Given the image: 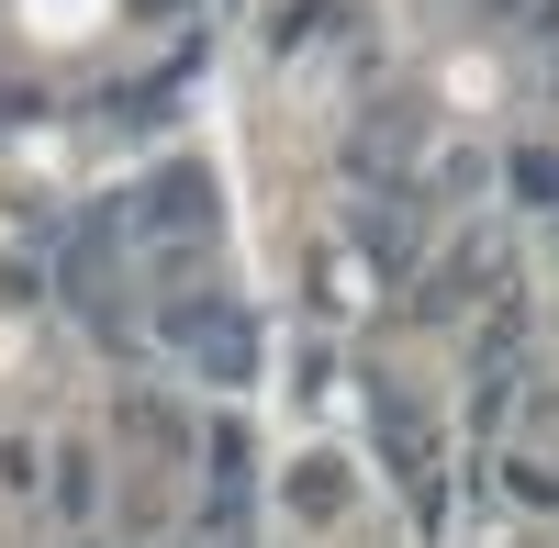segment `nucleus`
Instances as JSON below:
<instances>
[{"mask_svg": "<svg viewBox=\"0 0 559 548\" xmlns=\"http://www.w3.org/2000/svg\"><path fill=\"white\" fill-rule=\"evenodd\" d=\"M481 281H492V247H459L437 281H426V313H459V302H481Z\"/></svg>", "mask_w": 559, "mask_h": 548, "instance_id": "obj_5", "label": "nucleus"}, {"mask_svg": "<svg viewBox=\"0 0 559 548\" xmlns=\"http://www.w3.org/2000/svg\"><path fill=\"white\" fill-rule=\"evenodd\" d=\"M481 12H559V0H481Z\"/></svg>", "mask_w": 559, "mask_h": 548, "instance_id": "obj_10", "label": "nucleus"}, {"mask_svg": "<svg viewBox=\"0 0 559 548\" xmlns=\"http://www.w3.org/2000/svg\"><path fill=\"white\" fill-rule=\"evenodd\" d=\"M123 426H134V437H157V448H191V426H179L168 403H146V392H123Z\"/></svg>", "mask_w": 559, "mask_h": 548, "instance_id": "obj_8", "label": "nucleus"}, {"mask_svg": "<svg viewBox=\"0 0 559 548\" xmlns=\"http://www.w3.org/2000/svg\"><path fill=\"white\" fill-rule=\"evenodd\" d=\"M369 426H381V460H392V481L414 492V515H437V426L414 415L403 392H369Z\"/></svg>", "mask_w": 559, "mask_h": 548, "instance_id": "obj_3", "label": "nucleus"}, {"mask_svg": "<svg viewBox=\"0 0 559 548\" xmlns=\"http://www.w3.org/2000/svg\"><path fill=\"white\" fill-rule=\"evenodd\" d=\"M503 179H515L537 213H559V157H548V146H515V168H503Z\"/></svg>", "mask_w": 559, "mask_h": 548, "instance_id": "obj_6", "label": "nucleus"}, {"mask_svg": "<svg viewBox=\"0 0 559 548\" xmlns=\"http://www.w3.org/2000/svg\"><path fill=\"white\" fill-rule=\"evenodd\" d=\"M157 347L191 381H213V392H247L258 381V313L236 291H157Z\"/></svg>", "mask_w": 559, "mask_h": 548, "instance_id": "obj_1", "label": "nucleus"}, {"mask_svg": "<svg viewBox=\"0 0 559 548\" xmlns=\"http://www.w3.org/2000/svg\"><path fill=\"white\" fill-rule=\"evenodd\" d=\"M347 492H358V481H347V460H336V448L292 460V515H302V526H336V515H347Z\"/></svg>", "mask_w": 559, "mask_h": 548, "instance_id": "obj_4", "label": "nucleus"}, {"mask_svg": "<svg viewBox=\"0 0 559 548\" xmlns=\"http://www.w3.org/2000/svg\"><path fill=\"white\" fill-rule=\"evenodd\" d=\"M57 504H68V515H90V504H102V481H90V460H57Z\"/></svg>", "mask_w": 559, "mask_h": 548, "instance_id": "obj_9", "label": "nucleus"}, {"mask_svg": "<svg viewBox=\"0 0 559 548\" xmlns=\"http://www.w3.org/2000/svg\"><path fill=\"white\" fill-rule=\"evenodd\" d=\"M503 492L537 504V515H559V470H548V460H503Z\"/></svg>", "mask_w": 559, "mask_h": 548, "instance_id": "obj_7", "label": "nucleus"}, {"mask_svg": "<svg viewBox=\"0 0 559 548\" xmlns=\"http://www.w3.org/2000/svg\"><path fill=\"white\" fill-rule=\"evenodd\" d=\"M134 247H146L157 281H179V269L213 247V179L202 168H168L157 191H134Z\"/></svg>", "mask_w": 559, "mask_h": 548, "instance_id": "obj_2", "label": "nucleus"}]
</instances>
